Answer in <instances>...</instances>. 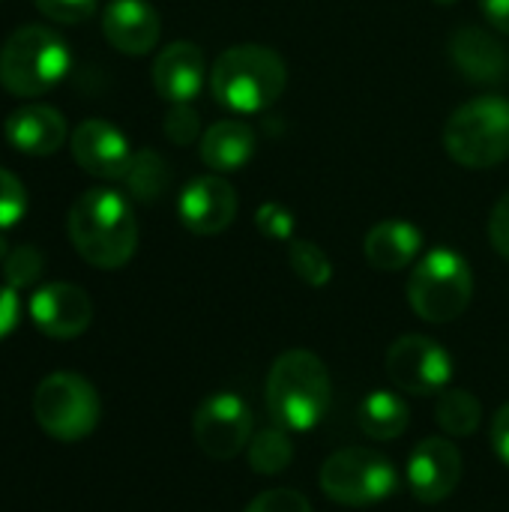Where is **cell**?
<instances>
[{
	"label": "cell",
	"instance_id": "d4e9b609",
	"mask_svg": "<svg viewBox=\"0 0 509 512\" xmlns=\"http://www.w3.org/2000/svg\"><path fill=\"white\" fill-rule=\"evenodd\" d=\"M288 264L300 276V282H306L309 288H324L333 279V264H330L327 252L309 240H291Z\"/></svg>",
	"mask_w": 509,
	"mask_h": 512
},
{
	"label": "cell",
	"instance_id": "603a6c76",
	"mask_svg": "<svg viewBox=\"0 0 509 512\" xmlns=\"http://www.w3.org/2000/svg\"><path fill=\"white\" fill-rule=\"evenodd\" d=\"M123 183H126L132 198L159 201L171 186V168L156 150H138V153H132V162H129Z\"/></svg>",
	"mask_w": 509,
	"mask_h": 512
},
{
	"label": "cell",
	"instance_id": "44dd1931",
	"mask_svg": "<svg viewBox=\"0 0 509 512\" xmlns=\"http://www.w3.org/2000/svg\"><path fill=\"white\" fill-rule=\"evenodd\" d=\"M408 423H411V408L393 390H372L360 402V429L372 441H396L405 435Z\"/></svg>",
	"mask_w": 509,
	"mask_h": 512
},
{
	"label": "cell",
	"instance_id": "30bf717a",
	"mask_svg": "<svg viewBox=\"0 0 509 512\" xmlns=\"http://www.w3.org/2000/svg\"><path fill=\"white\" fill-rule=\"evenodd\" d=\"M390 381L411 396H438L453 378V360L441 342L411 333L390 345L387 351Z\"/></svg>",
	"mask_w": 509,
	"mask_h": 512
},
{
	"label": "cell",
	"instance_id": "7c38bea8",
	"mask_svg": "<svg viewBox=\"0 0 509 512\" xmlns=\"http://www.w3.org/2000/svg\"><path fill=\"white\" fill-rule=\"evenodd\" d=\"M177 213L180 222L198 234V237H210L225 231L234 216H237V192L234 186L219 177V174H207V177H195L192 183H186V189L177 198Z\"/></svg>",
	"mask_w": 509,
	"mask_h": 512
},
{
	"label": "cell",
	"instance_id": "8d00e7d4",
	"mask_svg": "<svg viewBox=\"0 0 509 512\" xmlns=\"http://www.w3.org/2000/svg\"><path fill=\"white\" fill-rule=\"evenodd\" d=\"M438 6H453V3H459V0H435Z\"/></svg>",
	"mask_w": 509,
	"mask_h": 512
},
{
	"label": "cell",
	"instance_id": "cb8c5ba5",
	"mask_svg": "<svg viewBox=\"0 0 509 512\" xmlns=\"http://www.w3.org/2000/svg\"><path fill=\"white\" fill-rule=\"evenodd\" d=\"M294 462V444L285 429H264L249 441V465L255 474H282Z\"/></svg>",
	"mask_w": 509,
	"mask_h": 512
},
{
	"label": "cell",
	"instance_id": "8fae6325",
	"mask_svg": "<svg viewBox=\"0 0 509 512\" xmlns=\"http://www.w3.org/2000/svg\"><path fill=\"white\" fill-rule=\"evenodd\" d=\"M462 483V453L447 438H426L408 456V486L417 501L441 504Z\"/></svg>",
	"mask_w": 509,
	"mask_h": 512
},
{
	"label": "cell",
	"instance_id": "ffe728a7",
	"mask_svg": "<svg viewBox=\"0 0 509 512\" xmlns=\"http://www.w3.org/2000/svg\"><path fill=\"white\" fill-rule=\"evenodd\" d=\"M255 153V132L243 120H219L201 135V159L216 174L240 171Z\"/></svg>",
	"mask_w": 509,
	"mask_h": 512
},
{
	"label": "cell",
	"instance_id": "e0dca14e",
	"mask_svg": "<svg viewBox=\"0 0 509 512\" xmlns=\"http://www.w3.org/2000/svg\"><path fill=\"white\" fill-rule=\"evenodd\" d=\"M204 84V54L195 42H171L153 63V87L171 105L192 102Z\"/></svg>",
	"mask_w": 509,
	"mask_h": 512
},
{
	"label": "cell",
	"instance_id": "836d02e7",
	"mask_svg": "<svg viewBox=\"0 0 509 512\" xmlns=\"http://www.w3.org/2000/svg\"><path fill=\"white\" fill-rule=\"evenodd\" d=\"M492 447H495L498 459L509 468V402L498 408V414L492 420Z\"/></svg>",
	"mask_w": 509,
	"mask_h": 512
},
{
	"label": "cell",
	"instance_id": "7a4b0ae2",
	"mask_svg": "<svg viewBox=\"0 0 509 512\" xmlns=\"http://www.w3.org/2000/svg\"><path fill=\"white\" fill-rule=\"evenodd\" d=\"M330 372L312 351L294 348L276 357L267 375V411L285 432L315 429L330 408Z\"/></svg>",
	"mask_w": 509,
	"mask_h": 512
},
{
	"label": "cell",
	"instance_id": "ac0fdd59",
	"mask_svg": "<svg viewBox=\"0 0 509 512\" xmlns=\"http://www.w3.org/2000/svg\"><path fill=\"white\" fill-rule=\"evenodd\" d=\"M6 141L27 156H51L66 141V117L51 105H21L6 117Z\"/></svg>",
	"mask_w": 509,
	"mask_h": 512
},
{
	"label": "cell",
	"instance_id": "4316f807",
	"mask_svg": "<svg viewBox=\"0 0 509 512\" xmlns=\"http://www.w3.org/2000/svg\"><path fill=\"white\" fill-rule=\"evenodd\" d=\"M201 135V117L189 102H177L171 105V111L165 114V138L177 147H189L195 144Z\"/></svg>",
	"mask_w": 509,
	"mask_h": 512
},
{
	"label": "cell",
	"instance_id": "277c9868",
	"mask_svg": "<svg viewBox=\"0 0 509 512\" xmlns=\"http://www.w3.org/2000/svg\"><path fill=\"white\" fill-rule=\"evenodd\" d=\"M69 72V45L42 24L18 27L0 48V84L12 96H42Z\"/></svg>",
	"mask_w": 509,
	"mask_h": 512
},
{
	"label": "cell",
	"instance_id": "1f68e13d",
	"mask_svg": "<svg viewBox=\"0 0 509 512\" xmlns=\"http://www.w3.org/2000/svg\"><path fill=\"white\" fill-rule=\"evenodd\" d=\"M489 240H492L495 252L509 261V192L495 204V210L489 216Z\"/></svg>",
	"mask_w": 509,
	"mask_h": 512
},
{
	"label": "cell",
	"instance_id": "3957f363",
	"mask_svg": "<svg viewBox=\"0 0 509 512\" xmlns=\"http://www.w3.org/2000/svg\"><path fill=\"white\" fill-rule=\"evenodd\" d=\"M288 84L285 60L264 45H234L210 69V90L219 105L240 114L270 108Z\"/></svg>",
	"mask_w": 509,
	"mask_h": 512
},
{
	"label": "cell",
	"instance_id": "9a60e30c",
	"mask_svg": "<svg viewBox=\"0 0 509 512\" xmlns=\"http://www.w3.org/2000/svg\"><path fill=\"white\" fill-rule=\"evenodd\" d=\"M450 57L462 78L474 84H501L509 78L507 48L483 27H459L450 36Z\"/></svg>",
	"mask_w": 509,
	"mask_h": 512
},
{
	"label": "cell",
	"instance_id": "e575fe53",
	"mask_svg": "<svg viewBox=\"0 0 509 512\" xmlns=\"http://www.w3.org/2000/svg\"><path fill=\"white\" fill-rule=\"evenodd\" d=\"M480 9L495 30L509 36V0H480Z\"/></svg>",
	"mask_w": 509,
	"mask_h": 512
},
{
	"label": "cell",
	"instance_id": "ba28073f",
	"mask_svg": "<svg viewBox=\"0 0 509 512\" xmlns=\"http://www.w3.org/2000/svg\"><path fill=\"white\" fill-rule=\"evenodd\" d=\"M399 489L393 462L366 447H348L333 453L321 465V492L345 507H369L390 498Z\"/></svg>",
	"mask_w": 509,
	"mask_h": 512
},
{
	"label": "cell",
	"instance_id": "d590c367",
	"mask_svg": "<svg viewBox=\"0 0 509 512\" xmlns=\"http://www.w3.org/2000/svg\"><path fill=\"white\" fill-rule=\"evenodd\" d=\"M6 255H9V246H6V240L0 237V261H6Z\"/></svg>",
	"mask_w": 509,
	"mask_h": 512
},
{
	"label": "cell",
	"instance_id": "2e32d148",
	"mask_svg": "<svg viewBox=\"0 0 509 512\" xmlns=\"http://www.w3.org/2000/svg\"><path fill=\"white\" fill-rule=\"evenodd\" d=\"M102 33L123 54H147L156 48L162 21L147 0H108L102 9Z\"/></svg>",
	"mask_w": 509,
	"mask_h": 512
},
{
	"label": "cell",
	"instance_id": "9c48e42d",
	"mask_svg": "<svg viewBox=\"0 0 509 512\" xmlns=\"http://www.w3.org/2000/svg\"><path fill=\"white\" fill-rule=\"evenodd\" d=\"M192 438L210 459H234L252 441V411L237 393H210L192 414Z\"/></svg>",
	"mask_w": 509,
	"mask_h": 512
},
{
	"label": "cell",
	"instance_id": "d6986e66",
	"mask_svg": "<svg viewBox=\"0 0 509 512\" xmlns=\"http://www.w3.org/2000/svg\"><path fill=\"white\" fill-rule=\"evenodd\" d=\"M423 249V234L417 225L402 222V219H387L378 222L366 240H363V255L375 270L396 273L405 270Z\"/></svg>",
	"mask_w": 509,
	"mask_h": 512
},
{
	"label": "cell",
	"instance_id": "f1b7e54d",
	"mask_svg": "<svg viewBox=\"0 0 509 512\" xmlns=\"http://www.w3.org/2000/svg\"><path fill=\"white\" fill-rule=\"evenodd\" d=\"M294 213L285 207V204H276V201H267L255 210V228L270 237V240H288L294 237Z\"/></svg>",
	"mask_w": 509,
	"mask_h": 512
},
{
	"label": "cell",
	"instance_id": "4dcf8cb0",
	"mask_svg": "<svg viewBox=\"0 0 509 512\" xmlns=\"http://www.w3.org/2000/svg\"><path fill=\"white\" fill-rule=\"evenodd\" d=\"M36 9L57 24H81L96 12V0H33Z\"/></svg>",
	"mask_w": 509,
	"mask_h": 512
},
{
	"label": "cell",
	"instance_id": "484cf974",
	"mask_svg": "<svg viewBox=\"0 0 509 512\" xmlns=\"http://www.w3.org/2000/svg\"><path fill=\"white\" fill-rule=\"evenodd\" d=\"M42 270H45V258L33 246H15V249H9V255L3 261V279L15 291L30 288L42 276Z\"/></svg>",
	"mask_w": 509,
	"mask_h": 512
},
{
	"label": "cell",
	"instance_id": "52a82bcc",
	"mask_svg": "<svg viewBox=\"0 0 509 512\" xmlns=\"http://www.w3.org/2000/svg\"><path fill=\"white\" fill-rule=\"evenodd\" d=\"M33 417L48 438L75 444L99 426L102 405L87 378L75 372H54L42 378L33 393Z\"/></svg>",
	"mask_w": 509,
	"mask_h": 512
},
{
	"label": "cell",
	"instance_id": "4fadbf2b",
	"mask_svg": "<svg viewBox=\"0 0 509 512\" xmlns=\"http://www.w3.org/2000/svg\"><path fill=\"white\" fill-rule=\"evenodd\" d=\"M69 147H72L75 162L99 180H123L129 171V162H132L126 135L99 117L78 123Z\"/></svg>",
	"mask_w": 509,
	"mask_h": 512
},
{
	"label": "cell",
	"instance_id": "d6a6232c",
	"mask_svg": "<svg viewBox=\"0 0 509 512\" xmlns=\"http://www.w3.org/2000/svg\"><path fill=\"white\" fill-rule=\"evenodd\" d=\"M18 315H21V306H18L15 288L0 285V339H6L18 327Z\"/></svg>",
	"mask_w": 509,
	"mask_h": 512
},
{
	"label": "cell",
	"instance_id": "83f0119b",
	"mask_svg": "<svg viewBox=\"0 0 509 512\" xmlns=\"http://www.w3.org/2000/svg\"><path fill=\"white\" fill-rule=\"evenodd\" d=\"M24 213H27L24 183L15 174H9L6 168H0V231L18 225Z\"/></svg>",
	"mask_w": 509,
	"mask_h": 512
},
{
	"label": "cell",
	"instance_id": "5bb4252c",
	"mask_svg": "<svg viewBox=\"0 0 509 512\" xmlns=\"http://www.w3.org/2000/svg\"><path fill=\"white\" fill-rule=\"evenodd\" d=\"M30 318L51 339H75L90 327L93 303L78 285L51 282L30 297Z\"/></svg>",
	"mask_w": 509,
	"mask_h": 512
},
{
	"label": "cell",
	"instance_id": "8992f818",
	"mask_svg": "<svg viewBox=\"0 0 509 512\" xmlns=\"http://www.w3.org/2000/svg\"><path fill=\"white\" fill-rule=\"evenodd\" d=\"M474 297L468 261L453 249H432L408 279V303L429 324L456 321Z\"/></svg>",
	"mask_w": 509,
	"mask_h": 512
},
{
	"label": "cell",
	"instance_id": "6da1fadb",
	"mask_svg": "<svg viewBox=\"0 0 509 512\" xmlns=\"http://www.w3.org/2000/svg\"><path fill=\"white\" fill-rule=\"evenodd\" d=\"M69 240L99 270L129 264L138 249V222L129 201L114 189H87L69 210Z\"/></svg>",
	"mask_w": 509,
	"mask_h": 512
},
{
	"label": "cell",
	"instance_id": "7402d4cb",
	"mask_svg": "<svg viewBox=\"0 0 509 512\" xmlns=\"http://www.w3.org/2000/svg\"><path fill=\"white\" fill-rule=\"evenodd\" d=\"M435 417L438 426L453 435V438H468L480 429L483 423V405L471 390L453 387V390H441L438 402H435Z\"/></svg>",
	"mask_w": 509,
	"mask_h": 512
},
{
	"label": "cell",
	"instance_id": "f546056e",
	"mask_svg": "<svg viewBox=\"0 0 509 512\" xmlns=\"http://www.w3.org/2000/svg\"><path fill=\"white\" fill-rule=\"evenodd\" d=\"M246 512H312V504L297 489H270L252 498Z\"/></svg>",
	"mask_w": 509,
	"mask_h": 512
},
{
	"label": "cell",
	"instance_id": "5b68a950",
	"mask_svg": "<svg viewBox=\"0 0 509 512\" xmlns=\"http://www.w3.org/2000/svg\"><path fill=\"white\" fill-rule=\"evenodd\" d=\"M444 147L465 168H495L509 156V102L480 96L456 108L444 126Z\"/></svg>",
	"mask_w": 509,
	"mask_h": 512
}]
</instances>
